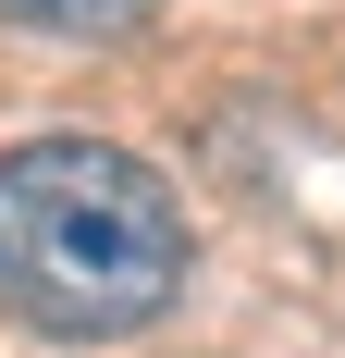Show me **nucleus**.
<instances>
[{
	"instance_id": "f257e3e1",
	"label": "nucleus",
	"mask_w": 345,
	"mask_h": 358,
	"mask_svg": "<svg viewBox=\"0 0 345 358\" xmlns=\"http://www.w3.org/2000/svg\"><path fill=\"white\" fill-rule=\"evenodd\" d=\"M185 296V198L111 136L0 148V309L50 346H124Z\"/></svg>"
},
{
	"instance_id": "f03ea898",
	"label": "nucleus",
	"mask_w": 345,
	"mask_h": 358,
	"mask_svg": "<svg viewBox=\"0 0 345 358\" xmlns=\"http://www.w3.org/2000/svg\"><path fill=\"white\" fill-rule=\"evenodd\" d=\"M161 0H0V25H37V37H124Z\"/></svg>"
}]
</instances>
